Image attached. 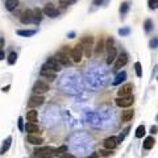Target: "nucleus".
Returning a JSON list of instances; mask_svg holds the SVG:
<instances>
[{"label": "nucleus", "instance_id": "nucleus-38", "mask_svg": "<svg viewBox=\"0 0 158 158\" xmlns=\"http://www.w3.org/2000/svg\"><path fill=\"white\" fill-rule=\"evenodd\" d=\"M157 42H158L157 37H153V40L150 41V48L151 49H157Z\"/></svg>", "mask_w": 158, "mask_h": 158}, {"label": "nucleus", "instance_id": "nucleus-39", "mask_svg": "<svg viewBox=\"0 0 158 158\" xmlns=\"http://www.w3.org/2000/svg\"><path fill=\"white\" fill-rule=\"evenodd\" d=\"M19 129L24 131V119L23 117H19Z\"/></svg>", "mask_w": 158, "mask_h": 158}, {"label": "nucleus", "instance_id": "nucleus-15", "mask_svg": "<svg viewBox=\"0 0 158 158\" xmlns=\"http://www.w3.org/2000/svg\"><path fill=\"white\" fill-rule=\"evenodd\" d=\"M104 50H106V48H104V38L100 37L99 40H98L96 45L94 46V52H95V55H100Z\"/></svg>", "mask_w": 158, "mask_h": 158}, {"label": "nucleus", "instance_id": "nucleus-14", "mask_svg": "<svg viewBox=\"0 0 158 158\" xmlns=\"http://www.w3.org/2000/svg\"><path fill=\"white\" fill-rule=\"evenodd\" d=\"M103 145H104V148L108 149V150H112V149H115L117 146L116 137H114V136H111V137H107L106 140L103 141Z\"/></svg>", "mask_w": 158, "mask_h": 158}, {"label": "nucleus", "instance_id": "nucleus-36", "mask_svg": "<svg viewBox=\"0 0 158 158\" xmlns=\"http://www.w3.org/2000/svg\"><path fill=\"white\" fill-rule=\"evenodd\" d=\"M158 7V0H149V8L150 9H157Z\"/></svg>", "mask_w": 158, "mask_h": 158}, {"label": "nucleus", "instance_id": "nucleus-20", "mask_svg": "<svg viewBox=\"0 0 158 158\" xmlns=\"http://www.w3.org/2000/svg\"><path fill=\"white\" fill-rule=\"evenodd\" d=\"M125 79H127V72H125V71H121V72H119V74L115 76L112 84H114V86H119V84H120V83H123Z\"/></svg>", "mask_w": 158, "mask_h": 158}, {"label": "nucleus", "instance_id": "nucleus-19", "mask_svg": "<svg viewBox=\"0 0 158 158\" xmlns=\"http://www.w3.org/2000/svg\"><path fill=\"white\" fill-rule=\"evenodd\" d=\"M133 116H134V111H133V110H127V111H124L123 115H121V121H123V123H128V121H132Z\"/></svg>", "mask_w": 158, "mask_h": 158}, {"label": "nucleus", "instance_id": "nucleus-16", "mask_svg": "<svg viewBox=\"0 0 158 158\" xmlns=\"http://www.w3.org/2000/svg\"><path fill=\"white\" fill-rule=\"evenodd\" d=\"M32 13H33V23H36V24H38V23H41L42 21V9H40V8H35V9H32Z\"/></svg>", "mask_w": 158, "mask_h": 158}, {"label": "nucleus", "instance_id": "nucleus-6", "mask_svg": "<svg viewBox=\"0 0 158 158\" xmlns=\"http://www.w3.org/2000/svg\"><path fill=\"white\" fill-rule=\"evenodd\" d=\"M115 103H116L117 107H121V108H128L131 107L132 104L134 103V99L133 96H123V98H116L115 99Z\"/></svg>", "mask_w": 158, "mask_h": 158}, {"label": "nucleus", "instance_id": "nucleus-18", "mask_svg": "<svg viewBox=\"0 0 158 158\" xmlns=\"http://www.w3.org/2000/svg\"><path fill=\"white\" fill-rule=\"evenodd\" d=\"M25 131L28 132L29 134H37L40 132V128H38L37 124H33V123H28L24 128Z\"/></svg>", "mask_w": 158, "mask_h": 158}, {"label": "nucleus", "instance_id": "nucleus-8", "mask_svg": "<svg viewBox=\"0 0 158 158\" xmlns=\"http://www.w3.org/2000/svg\"><path fill=\"white\" fill-rule=\"evenodd\" d=\"M45 66L46 67H49L50 70H53L54 72H58L62 70V66L58 63V61L54 58V57H50V58H48V61H46V63H45Z\"/></svg>", "mask_w": 158, "mask_h": 158}, {"label": "nucleus", "instance_id": "nucleus-40", "mask_svg": "<svg viewBox=\"0 0 158 158\" xmlns=\"http://www.w3.org/2000/svg\"><path fill=\"white\" fill-rule=\"evenodd\" d=\"M99 153H100V155H103V157H107V155H110V154H111V150H108V149H107V150H100Z\"/></svg>", "mask_w": 158, "mask_h": 158}, {"label": "nucleus", "instance_id": "nucleus-10", "mask_svg": "<svg viewBox=\"0 0 158 158\" xmlns=\"http://www.w3.org/2000/svg\"><path fill=\"white\" fill-rule=\"evenodd\" d=\"M127 63H128V54L127 53H121L116 58V62H115V70H120Z\"/></svg>", "mask_w": 158, "mask_h": 158}, {"label": "nucleus", "instance_id": "nucleus-46", "mask_svg": "<svg viewBox=\"0 0 158 158\" xmlns=\"http://www.w3.org/2000/svg\"><path fill=\"white\" fill-rule=\"evenodd\" d=\"M8 88H9V86H7V87H4V88H3V91H4V92H7V91H8Z\"/></svg>", "mask_w": 158, "mask_h": 158}, {"label": "nucleus", "instance_id": "nucleus-2", "mask_svg": "<svg viewBox=\"0 0 158 158\" xmlns=\"http://www.w3.org/2000/svg\"><path fill=\"white\" fill-rule=\"evenodd\" d=\"M54 148L52 146H44V148H37L35 149V155L38 158H53L54 157Z\"/></svg>", "mask_w": 158, "mask_h": 158}, {"label": "nucleus", "instance_id": "nucleus-24", "mask_svg": "<svg viewBox=\"0 0 158 158\" xmlns=\"http://www.w3.org/2000/svg\"><path fill=\"white\" fill-rule=\"evenodd\" d=\"M16 33L19 36H23V37H32V36L36 35V31L35 29H19Z\"/></svg>", "mask_w": 158, "mask_h": 158}, {"label": "nucleus", "instance_id": "nucleus-5", "mask_svg": "<svg viewBox=\"0 0 158 158\" xmlns=\"http://www.w3.org/2000/svg\"><path fill=\"white\" fill-rule=\"evenodd\" d=\"M42 13L45 15V16H49V17H57V16H59V11L55 8V5L53 3H48L45 4L44 9H42Z\"/></svg>", "mask_w": 158, "mask_h": 158}, {"label": "nucleus", "instance_id": "nucleus-48", "mask_svg": "<svg viewBox=\"0 0 158 158\" xmlns=\"http://www.w3.org/2000/svg\"><path fill=\"white\" fill-rule=\"evenodd\" d=\"M103 0H95V4H99V3H102Z\"/></svg>", "mask_w": 158, "mask_h": 158}, {"label": "nucleus", "instance_id": "nucleus-21", "mask_svg": "<svg viewBox=\"0 0 158 158\" xmlns=\"http://www.w3.org/2000/svg\"><path fill=\"white\" fill-rule=\"evenodd\" d=\"M37 119H38V114H37V111L36 110H31V111H28L27 112V120L29 121V123L36 124Z\"/></svg>", "mask_w": 158, "mask_h": 158}, {"label": "nucleus", "instance_id": "nucleus-29", "mask_svg": "<svg viewBox=\"0 0 158 158\" xmlns=\"http://www.w3.org/2000/svg\"><path fill=\"white\" fill-rule=\"evenodd\" d=\"M66 153H67V146H66V145H62V146H59L58 149L54 150V155H58V157L66 154Z\"/></svg>", "mask_w": 158, "mask_h": 158}, {"label": "nucleus", "instance_id": "nucleus-22", "mask_svg": "<svg viewBox=\"0 0 158 158\" xmlns=\"http://www.w3.org/2000/svg\"><path fill=\"white\" fill-rule=\"evenodd\" d=\"M116 57H117V52H116V49L115 48H112L108 52V55H107V65H112L115 62V59H116Z\"/></svg>", "mask_w": 158, "mask_h": 158}, {"label": "nucleus", "instance_id": "nucleus-28", "mask_svg": "<svg viewBox=\"0 0 158 158\" xmlns=\"http://www.w3.org/2000/svg\"><path fill=\"white\" fill-rule=\"evenodd\" d=\"M144 27H145V32H146V33H150V32L153 31V28H154V24H153V21H151L150 19H148V20H145Z\"/></svg>", "mask_w": 158, "mask_h": 158}, {"label": "nucleus", "instance_id": "nucleus-3", "mask_svg": "<svg viewBox=\"0 0 158 158\" xmlns=\"http://www.w3.org/2000/svg\"><path fill=\"white\" fill-rule=\"evenodd\" d=\"M49 90H50L49 84L46 82H44V80H37V82L35 83V86H33V92H35V95H42V94L48 92Z\"/></svg>", "mask_w": 158, "mask_h": 158}, {"label": "nucleus", "instance_id": "nucleus-26", "mask_svg": "<svg viewBox=\"0 0 158 158\" xmlns=\"http://www.w3.org/2000/svg\"><path fill=\"white\" fill-rule=\"evenodd\" d=\"M114 44H115L114 37H108L107 38V41H104V48H106L107 52H110L111 49L114 48Z\"/></svg>", "mask_w": 158, "mask_h": 158}, {"label": "nucleus", "instance_id": "nucleus-43", "mask_svg": "<svg viewBox=\"0 0 158 158\" xmlns=\"http://www.w3.org/2000/svg\"><path fill=\"white\" fill-rule=\"evenodd\" d=\"M59 158H74V157H72L71 154H69V153H66V154L61 155V157H59Z\"/></svg>", "mask_w": 158, "mask_h": 158}, {"label": "nucleus", "instance_id": "nucleus-7", "mask_svg": "<svg viewBox=\"0 0 158 158\" xmlns=\"http://www.w3.org/2000/svg\"><path fill=\"white\" fill-rule=\"evenodd\" d=\"M45 103V98L42 95H33V96L29 98V102H28V107L32 108V110H35L37 107L42 106Z\"/></svg>", "mask_w": 158, "mask_h": 158}, {"label": "nucleus", "instance_id": "nucleus-25", "mask_svg": "<svg viewBox=\"0 0 158 158\" xmlns=\"http://www.w3.org/2000/svg\"><path fill=\"white\" fill-rule=\"evenodd\" d=\"M19 7V0H7L5 1V9L12 12Z\"/></svg>", "mask_w": 158, "mask_h": 158}, {"label": "nucleus", "instance_id": "nucleus-32", "mask_svg": "<svg viewBox=\"0 0 158 158\" xmlns=\"http://www.w3.org/2000/svg\"><path fill=\"white\" fill-rule=\"evenodd\" d=\"M75 1H76V0H59L58 3H59V5H61V7L66 8V7H69V5L75 4Z\"/></svg>", "mask_w": 158, "mask_h": 158}, {"label": "nucleus", "instance_id": "nucleus-37", "mask_svg": "<svg viewBox=\"0 0 158 158\" xmlns=\"http://www.w3.org/2000/svg\"><path fill=\"white\" fill-rule=\"evenodd\" d=\"M59 52L62 53V54H65V55H70V53H71V50L69 49V46H62V49L59 50Z\"/></svg>", "mask_w": 158, "mask_h": 158}, {"label": "nucleus", "instance_id": "nucleus-23", "mask_svg": "<svg viewBox=\"0 0 158 158\" xmlns=\"http://www.w3.org/2000/svg\"><path fill=\"white\" fill-rule=\"evenodd\" d=\"M154 144H155V138L153 137V136H149V137H146L144 141V149L150 150V149H153Z\"/></svg>", "mask_w": 158, "mask_h": 158}, {"label": "nucleus", "instance_id": "nucleus-12", "mask_svg": "<svg viewBox=\"0 0 158 158\" xmlns=\"http://www.w3.org/2000/svg\"><path fill=\"white\" fill-rule=\"evenodd\" d=\"M54 58L57 59V61H58V63H59L61 66H70V65H71V61H70L69 55L62 54L61 52H58V53H57Z\"/></svg>", "mask_w": 158, "mask_h": 158}, {"label": "nucleus", "instance_id": "nucleus-33", "mask_svg": "<svg viewBox=\"0 0 158 158\" xmlns=\"http://www.w3.org/2000/svg\"><path fill=\"white\" fill-rule=\"evenodd\" d=\"M11 141H12V137H8L7 140L4 141V144H3V148H1V153H5V151L9 149V146H11Z\"/></svg>", "mask_w": 158, "mask_h": 158}, {"label": "nucleus", "instance_id": "nucleus-45", "mask_svg": "<svg viewBox=\"0 0 158 158\" xmlns=\"http://www.w3.org/2000/svg\"><path fill=\"white\" fill-rule=\"evenodd\" d=\"M87 158H98V153H94L91 157H87Z\"/></svg>", "mask_w": 158, "mask_h": 158}, {"label": "nucleus", "instance_id": "nucleus-41", "mask_svg": "<svg viewBox=\"0 0 158 158\" xmlns=\"http://www.w3.org/2000/svg\"><path fill=\"white\" fill-rule=\"evenodd\" d=\"M150 133L151 134H155V133H157V125H153V127L150 128Z\"/></svg>", "mask_w": 158, "mask_h": 158}, {"label": "nucleus", "instance_id": "nucleus-47", "mask_svg": "<svg viewBox=\"0 0 158 158\" xmlns=\"http://www.w3.org/2000/svg\"><path fill=\"white\" fill-rule=\"evenodd\" d=\"M69 36H70V38H74V36H75V33H70Z\"/></svg>", "mask_w": 158, "mask_h": 158}, {"label": "nucleus", "instance_id": "nucleus-11", "mask_svg": "<svg viewBox=\"0 0 158 158\" xmlns=\"http://www.w3.org/2000/svg\"><path fill=\"white\" fill-rule=\"evenodd\" d=\"M41 76L42 78H46L49 82L55 80V72L53 71V70H50L49 67H46L45 65L42 66V69H41Z\"/></svg>", "mask_w": 158, "mask_h": 158}, {"label": "nucleus", "instance_id": "nucleus-1", "mask_svg": "<svg viewBox=\"0 0 158 158\" xmlns=\"http://www.w3.org/2000/svg\"><path fill=\"white\" fill-rule=\"evenodd\" d=\"M80 46L83 49V54L86 55L87 58H90L92 55V49H94V37L92 36H84L80 40Z\"/></svg>", "mask_w": 158, "mask_h": 158}, {"label": "nucleus", "instance_id": "nucleus-44", "mask_svg": "<svg viewBox=\"0 0 158 158\" xmlns=\"http://www.w3.org/2000/svg\"><path fill=\"white\" fill-rule=\"evenodd\" d=\"M4 57H5V55H4V52H3V50H0V61L4 59Z\"/></svg>", "mask_w": 158, "mask_h": 158}, {"label": "nucleus", "instance_id": "nucleus-4", "mask_svg": "<svg viewBox=\"0 0 158 158\" xmlns=\"http://www.w3.org/2000/svg\"><path fill=\"white\" fill-rule=\"evenodd\" d=\"M70 57L72 58V62L75 63H79L82 61V57H83V49L80 46V44H76L74 48L71 49V53H70Z\"/></svg>", "mask_w": 158, "mask_h": 158}, {"label": "nucleus", "instance_id": "nucleus-35", "mask_svg": "<svg viewBox=\"0 0 158 158\" xmlns=\"http://www.w3.org/2000/svg\"><path fill=\"white\" fill-rule=\"evenodd\" d=\"M129 33H131V28H128V27L119 29V35H120L121 37H124V36H128Z\"/></svg>", "mask_w": 158, "mask_h": 158}, {"label": "nucleus", "instance_id": "nucleus-9", "mask_svg": "<svg viewBox=\"0 0 158 158\" xmlns=\"http://www.w3.org/2000/svg\"><path fill=\"white\" fill-rule=\"evenodd\" d=\"M132 91H133V86H132V83H125V84H124V86H121V88L117 91V95H119V98L131 96Z\"/></svg>", "mask_w": 158, "mask_h": 158}, {"label": "nucleus", "instance_id": "nucleus-30", "mask_svg": "<svg viewBox=\"0 0 158 158\" xmlns=\"http://www.w3.org/2000/svg\"><path fill=\"white\" fill-rule=\"evenodd\" d=\"M8 65H15V63H16V61H17V54H16V53L15 52H11L9 53V55H8Z\"/></svg>", "mask_w": 158, "mask_h": 158}, {"label": "nucleus", "instance_id": "nucleus-31", "mask_svg": "<svg viewBox=\"0 0 158 158\" xmlns=\"http://www.w3.org/2000/svg\"><path fill=\"white\" fill-rule=\"evenodd\" d=\"M144 136H145V127H144V125H140V127L136 129V137L142 138Z\"/></svg>", "mask_w": 158, "mask_h": 158}, {"label": "nucleus", "instance_id": "nucleus-34", "mask_svg": "<svg viewBox=\"0 0 158 158\" xmlns=\"http://www.w3.org/2000/svg\"><path fill=\"white\" fill-rule=\"evenodd\" d=\"M134 70H136V74H137L138 78H141V76H142V67H141L140 62H136V63H134Z\"/></svg>", "mask_w": 158, "mask_h": 158}, {"label": "nucleus", "instance_id": "nucleus-17", "mask_svg": "<svg viewBox=\"0 0 158 158\" xmlns=\"http://www.w3.org/2000/svg\"><path fill=\"white\" fill-rule=\"evenodd\" d=\"M27 141L31 145H41L42 142H44V140H42L41 137H38L37 134H29L27 137Z\"/></svg>", "mask_w": 158, "mask_h": 158}, {"label": "nucleus", "instance_id": "nucleus-27", "mask_svg": "<svg viewBox=\"0 0 158 158\" xmlns=\"http://www.w3.org/2000/svg\"><path fill=\"white\" fill-rule=\"evenodd\" d=\"M129 8H131V3H129V1H124V3H121V5H120V13L121 15H127L128 11H129Z\"/></svg>", "mask_w": 158, "mask_h": 158}, {"label": "nucleus", "instance_id": "nucleus-42", "mask_svg": "<svg viewBox=\"0 0 158 158\" xmlns=\"http://www.w3.org/2000/svg\"><path fill=\"white\" fill-rule=\"evenodd\" d=\"M4 42H5V41H4V38H3V37H0V50L4 48Z\"/></svg>", "mask_w": 158, "mask_h": 158}, {"label": "nucleus", "instance_id": "nucleus-13", "mask_svg": "<svg viewBox=\"0 0 158 158\" xmlns=\"http://www.w3.org/2000/svg\"><path fill=\"white\" fill-rule=\"evenodd\" d=\"M20 21L23 24H31L33 23V13H32V9H25L23 13H21Z\"/></svg>", "mask_w": 158, "mask_h": 158}]
</instances>
